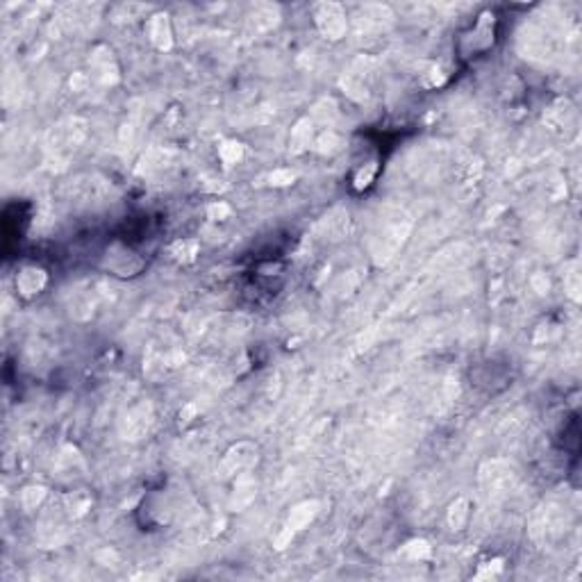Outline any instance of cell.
I'll return each mask as SVG.
<instances>
[{
    "instance_id": "obj_1",
    "label": "cell",
    "mask_w": 582,
    "mask_h": 582,
    "mask_svg": "<svg viewBox=\"0 0 582 582\" xmlns=\"http://www.w3.org/2000/svg\"><path fill=\"white\" fill-rule=\"evenodd\" d=\"M314 23L319 28V32L330 39V41H339L346 37L348 19L346 10L339 3H319L314 7Z\"/></svg>"
},
{
    "instance_id": "obj_2",
    "label": "cell",
    "mask_w": 582,
    "mask_h": 582,
    "mask_svg": "<svg viewBox=\"0 0 582 582\" xmlns=\"http://www.w3.org/2000/svg\"><path fill=\"white\" fill-rule=\"evenodd\" d=\"M103 266L110 271V273L119 275V278H135L144 271L146 262L139 258L132 248L123 246V244H112L105 251Z\"/></svg>"
},
{
    "instance_id": "obj_3",
    "label": "cell",
    "mask_w": 582,
    "mask_h": 582,
    "mask_svg": "<svg viewBox=\"0 0 582 582\" xmlns=\"http://www.w3.org/2000/svg\"><path fill=\"white\" fill-rule=\"evenodd\" d=\"M255 462H258V448H255V444H251V441H239V444H235L223 455V460L219 464V473L221 478H237L251 469Z\"/></svg>"
},
{
    "instance_id": "obj_4",
    "label": "cell",
    "mask_w": 582,
    "mask_h": 582,
    "mask_svg": "<svg viewBox=\"0 0 582 582\" xmlns=\"http://www.w3.org/2000/svg\"><path fill=\"white\" fill-rule=\"evenodd\" d=\"M89 64H91V73H94V80L105 84V87H112V84L121 80V68L116 64L112 48H107V46H96L91 50Z\"/></svg>"
},
{
    "instance_id": "obj_5",
    "label": "cell",
    "mask_w": 582,
    "mask_h": 582,
    "mask_svg": "<svg viewBox=\"0 0 582 582\" xmlns=\"http://www.w3.org/2000/svg\"><path fill=\"white\" fill-rule=\"evenodd\" d=\"M369 80H371V61L367 57H360L353 61L351 71L341 77V87L353 100H367L369 98Z\"/></svg>"
},
{
    "instance_id": "obj_6",
    "label": "cell",
    "mask_w": 582,
    "mask_h": 582,
    "mask_svg": "<svg viewBox=\"0 0 582 582\" xmlns=\"http://www.w3.org/2000/svg\"><path fill=\"white\" fill-rule=\"evenodd\" d=\"M46 284H48V273L41 266H35V264L23 266L17 273V291L23 298L39 296L46 289Z\"/></svg>"
},
{
    "instance_id": "obj_7",
    "label": "cell",
    "mask_w": 582,
    "mask_h": 582,
    "mask_svg": "<svg viewBox=\"0 0 582 582\" xmlns=\"http://www.w3.org/2000/svg\"><path fill=\"white\" fill-rule=\"evenodd\" d=\"M319 512H321V503L314 501V498H312V501L296 503V505L289 510V516H287L284 527H289L291 532L305 530V527H309V523H312L314 518L319 516Z\"/></svg>"
},
{
    "instance_id": "obj_8",
    "label": "cell",
    "mask_w": 582,
    "mask_h": 582,
    "mask_svg": "<svg viewBox=\"0 0 582 582\" xmlns=\"http://www.w3.org/2000/svg\"><path fill=\"white\" fill-rule=\"evenodd\" d=\"M148 37L157 50L173 48V28H171L168 14H153L148 21Z\"/></svg>"
},
{
    "instance_id": "obj_9",
    "label": "cell",
    "mask_w": 582,
    "mask_h": 582,
    "mask_svg": "<svg viewBox=\"0 0 582 582\" xmlns=\"http://www.w3.org/2000/svg\"><path fill=\"white\" fill-rule=\"evenodd\" d=\"M314 144V121L309 116H302V119L296 121V126L291 128V137H289V151L293 155H300L309 151V146Z\"/></svg>"
},
{
    "instance_id": "obj_10",
    "label": "cell",
    "mask_w": 582,
    "mask_h": 582,
    "mask_svg": "<svg viewBox=\"0 0 582 582\" xmlns=\"http://www.w3.org/2000/svg\"><path fill=\"white\" fill-rule=\"evenodd\" d=\"M151 421H153V409L151 405H139L135 407L132 412H128L126 416V434L130 439H142L146 432L151 428ZM126 437V439H128Z\"/></svg>"
},
{
    "instance_id": "obj_11",
    "label": "cell",
    "mask_w": 582,
    "mask_h": 582,
    "mask_svg": "<svg viewBox=\"0 0 582 582\" xmlns=\"http://www.w3.org/2000/svg\"><path fill=\"white\" fill-rule=\"evenodd\" d=\"M235 480L237 483H235V492H232V498H230V507L239 512L255 501V496H258V485H255V480L248 476V473H242V476H237Z\"/></svg>"
},
{
    "instance_id": "obj_12",
    "label": "cell",
    "mask_w": 582,
    "mask_h": 582,
    "mask_svg": "<svg viewBox=\"0 0 582 582\" xmlns=\"http://www.w3.org/2000/svg\"><path fill=\"white\" fill-rule=\"evenodd\" d=\"M469 516H471V503L467 496H460V498H455L451 503V507L446 512L448 527H451V530H462V527L467 525Z\"/></svg>"
},
{
    "instance_id": "obj_13",
    "label": "cell",
    "mask_w": 582,
    "mask_h": 582,
    "mask_svg": "<svg viewBox=\"0 0 582 582\" xmlns=\"http://www.w3.org/2000/svg\"><path fill=\"white\" fill-rule=\"evenodd\" d=\"M168 253H171V258H173L175 262L191 264V262H196V258H198L200 244H198V239H177V242L171 244Z\"/></svg>"
},
{
    "instance_id": "obj_14",
    "label": "cell",
    "mask_w": 582,
    "mask_h": 582,
    "mask_svg": "<svg viewBox=\"0 0 582 582\" xmlns=\"http://www.w3.org/2000/svg\"><path fill=\"white\" fill-rule=\"evenodd\" d=\"M251 19H253V26L258 30H271L278 26L280 10H278L275 5H255Z\"/></svg>"
},
{
    "instance_id": "obj_15",
    "label": "cell",
    "mask_w": 582,
    "mask_h": 582,
    "mask_svg": "<svg viewBox=\"0 0 582 582\" xmlns=\"http://www.w3.org/2000/svg\"><path fill=\"white\" fill-rule=\"evenodd\" d=\"M400 555L409 562H425L432 557V546H430V541H425V539H412L402 546Z\"/></svg>"
},
{
    "instance_id": "obj_16",
    "label": "cell",
    "mask_w": 582,
    "mask_h": 582,
    "mask_svg": "<svg viewBox=\"0 0 582 582\" xmlns=\"http://www.w3.org/2000/svg\"><path fill=\"white\" fill-rule=\"evenodd\" d=\"M341 146H344V139H341L337 132H332V130L321 132V135L316 137V142H314L316 153H321V155H335V153L341 151Z\"/></svg>"
},
{
    "instance_id": "obj_17",
    "label": "cell",
    "mask_w": 582,
    "mask_h": 582,
    "mask_svg": "<svg viewBox=\"0 0 582 582\" xmlns=\"http://www.w3.org/2000/svg\"><path fill=\"white\" fill-rule=\"evenodd\" d=\"M46 496H48V489L43 485H30L21 492V505H23V510L32 512L46 501Z\"/></svg>"
},
{
    "instance_id": "obj_18",
    "label": "cell",
    "mask_w": 582,
    "mask_h": 582,
    "mask_svg": "<svg viewBox=\"0 0 582 582\" xmlns=\"http://www.w3.org/2000/svg\"><path fill=\"white\" fill-rule=\"evenodd\" d=\"M378 171H380V166H378V162H376V159H374V162H367V164H362L360 168L355 171V177H353V187H355L357 191H362V189H369L371 184H374V180H376Z\"/></svg>"
},
{
    "instance_id": "obj_19",
    "label": "cell",
    "mask_w": 582,
    "mask_h": 582,
    "mask_svg": "<svg viewBox=\"0 0 582 582\" xmlns=\"http://www.w3.org/2000/svg\"><path fill=\"white\" fill-rule=\"evenodd\" d=\"M244 153H246L244 144L235 142V139H228V142H223L219 146V157L226 166H232V164H237V162H242Z\"/></svg>"
},
{
    "instance_id": "obj_20",
    "label": "cell",
    "mask_w": 582,
    "mask_h": 582,
    "mask_svg": "<svg viewBox=\"0 0 582 582\" xmlns=\"http://www.w3.org/2000/svg\"><path fill=\"white\" fill-rule=\"evenodd\" d=\"M312 121L314 123H321V126H332V123L337 121V105L332 103V100H321L319 105L314 107V112H312ZM325 128V130H328Z\"/></svg>"
},
{
    "instance_id": "obj_21",
    "label": "cell",
    "mask_w": 582,
    "mask_h": 582,
    "mask_svg": "<svg viewBox=\"0 0 582 582\" xmlns=\"http://www.w3.org/2000/svg\"><path fill=\"white\" fill-rule=\"evenodd\" d=\"M66 503L73 516H84L91 507V498L84 492H73L71 496H66Z\"/></svg>"
},
{
    "instance_id": "obj_22",
    "label": "cell",
    "mask_w": 582,
    "mask_h": 582,
    "mask_svg": "<svg viewBox=\"0 0 582 582\" xmlns=\"http://www.w3.org/2000/svg\"><path fill=\"white\" fill-rule=\"evenodd\" d=\"M503 560L501 557H496V560H489V562H485V564H480V569H478V573L473 578L476 580H489V578H498L501 573H503Z\"/></svg>"
},
{
    "instance_id": "obj_23",
    "label": "cell",
    "mask_w": 582,
    "mask_h": 582,
    "mask_svg": "<svg viewBox=\"0 0 582 582\" xmlns=\"http://www.w3.org/2000/svg\"><path fill=\"white\" fill-rule=\"evenodd\" d=\"M232 216V207L226 203V200H214V203L207 205V219L209 221H226Z\"/></svg>"
},
{
    "instance_id": "obj_24",
    "label": "cell",
    "mask_w": 582,
    "mask_h": 582,
    "mask_svg": "<svg viewBox=\"0 0 582 582\" xmlns=\"http://www.w3.org/2000/svg\"><path fill=\"white\" fill-rule=\"evenodd\" d=\"M269 182L273 184V187H291V184L296 182V171H291V168H275L273 173L269 175Z\"/></svg>"
},
{
    "instance_id": "obj_25",
    "label": "cell",
    "mask_w": 582,
    "mask_h": 582,
    "mask_svg": "<svg viewBox=\"0 0 582 582\" xmlns=\"http://www.w3.org/2000/svg\"><path fill=\"white\" fill-rule=\"evenodd\" d=\"M566 291H569V296L576 302L580 300V275L578 273H571L566 278Z\"/></svg>"
},
{
    "instance_id": "obj_26",
    "label": "cell",
    "mask_w": 582,
    "mask_h": 582,
    "mask_svg": "<svg viewBox=\"0 0 582 582\" xmlns=\"http://www.w3.org/2000/svg\"><path fill=\"white\" fill-rule=\"evenodd\" d=\"M87 82H89V77L84 75V73H75L71 77V89L73 91H82L84 87H87Z\"/></svg>"
},
{
    "instance_id": "obj_27",
    "label": "cell",
    "mask_w": 582,
    "mask_h": 582,
    "mask_svg": "<svg viewBox=\"0 0 582 582\" xmlns=\"http://www.w3.org/2000/svg\"><path fill=\"white\" fill-rule=\"evenodd\" d=\"M532 284H534V289H537V293H546L548 291V280H546L544 275H534Z\"/></svg>"
}]
</instances>
